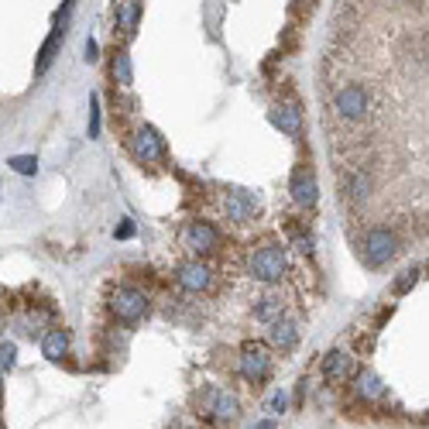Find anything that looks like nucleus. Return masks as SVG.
<instances>
[{"mask_svg":"<svg viewBox=\"0 0 429 429\" xmlns=\"http://www.w3.org/2000/svg\"><path fill=\"white\" fill-rule=\"evenodd\" d=\"M330 107L344 124H364L378 110V96L361 83H344L330 93Z\"/></svg>","mask_w":429,"mask_h":429,"instance_id":"nucleus-1","label":"nucleus"},{"mask_svg":"<svg viewBox=\"0 0 429 429\" xmlns=\"http://www.w3.org/2000/svg\"><path fill=\"white\" fill-rule=\"evenodd\" d=\"M398 254V234L392 227H368L361 237V261L368 268H385L392 258Z\"/></svg>","mask_w":429,"mask_h":429,"instance_id":"nucleus-2","label":"nucleus"},{"mask_svg":"<svg viewBox=\"0 0 429 429\" xmlns=\"http://www.w3.org/2000/svg\"><path fill=\"white\" fill-rule=\"evenodd\" d=\"M110 309H114V316L124 319V323H137L141 316H148L151 299L137 285H117L114 296H110Z\"/></svg>","mask_w":429,"mask_h":429,"instance_id":"nucleus-3","label":"nucleus"},{"mask_svg":"<svg viewBox=\"0 0 429 429\" xmlns=\"http://www.w3.org/2000/svg\"><path fill=\"white\" fill-rule=\"evenodd\" d=\"M285 268H289V261H285V251L278 244L261 247V251H254V258H251V275L261 278V282H278V278L285 275Z\"/></svg>","mask_w":429,"mask_h":429,"instance_id":"nucleus-4","label":"nucleus"},{"mask_svg":"<svg viewBox=\"0 0 429 429\" xmlns=\"http://www.w3.org/2000/svg\"><path fill=\"white\" fill-rule=\"evenodd\" d=\"M183 244L196 254H210V251H220V230L210 224V220H192L183 234Z\"/></svg>","mask_w":429,"mask_h":429,"instance_id":"nucleus-5","label":"nucleus"},{"mask_svg":"<svg viewBox=\"0 0 429 429\" xmlns=\"http://www.w3.org/2000/svg\"><path fill=\"white\" fill-rule=\"evenodd\" d=\"M131 151H134L137 162L151 165V162H162V158H165V141L158 137L155 127H141V131L131 137Z\"/></svg>","mask_w":429,"mask_h":429,"instance_id":"nucleus-6","label":"nucleus"},{"mask_svg":"<svg viewBox=\"0 0 429 429\" xmlns=\"http://www.w3.org/2000/svg\"><path fill=\"white\" fill-rule=\"evenodd\" d=\"M268 371H271L268 351L261 344H244V351H241V374H244L251 385H261L268 378Z\"/></svg>","mask_w":429,"mask_h":429,"instance_id":"nucleus-7","label":"nucleus"},{"mask_svg":"<svg viewBox=\"0 0 429 429\" xmlns=\"http://www.w3.org/2000/svg\"><path fill=\"white\" fill-rule=\"evenodd\" d=\"M203 409H206V416H213L217 423H234L237 412H241L237 398H234L230 392H224V388H210V392L203 395Z\"/></svg>","mask_w":429,"mask_h":429,"instance_id":"nucleus-8","label":"nucleus"},{"mask_svg":"<svg viewBox=\"0 0 429 429\" xmlns=\"http://www.w3.org/2000/svg\"><path fill=\"white\" fill-rule=\"evenodd\" d=\"M224 213H227V220H234V224H247V220L258 213V196L247 192V189H234V192H227V199H224Z\"/></svg>","mask_w":429,"mask_h":429,"instance_id":"nucleus-9","label":"nucleus"},{"mask_svg":"<svg viewBox=\"0 0 429 429\" xmlns=\"http://www.w3.org/2000/svg\"><path fill=\"white\" fill-rule=\"evenodd\" d=\"M176 282L183 285L185 292H203V289H210L213 271H210V264H203V261H185L183 268H179V275H176Z\"/></svg>","mask_w":429,"mask_h":429,"instance_id":"nucleus-10","label":"nucleus"},{"mask_svg":"<svg viewBox=\"0 0 429 429\" xmlns=\"http://www.w3.org/2000/svg\"><path fill=\"white\" fill-rule=\"evenodd\" d=\"M292 199L299 206H312L319 199V185H316V176L309 169H296L292 172Z\"/></svg>","mask_w":429,"mask_h":429,"instance_id":"nucleus-11","label":"nucleus"},{"mask_svg":"<svg viewBox=\"0 0 429 429\" xmlns=\"http://www.w3.org/2000/svg\"><path fill=\"white\" fill-rule=\"evenodd\" d=\"M351 374H354V361H351L347 354H340V351L326 354V361H323V378H326L330 385H344Z\"/></svg>","mask_w":429,"mask_h":429,"instance_id":"nucleus-12","label":"nucleus"},{"mask_svg":"<svg viewBox=\"0 0 429 429\" xmlns=\"http://www.w3.org/2000/svg\"><path fill=\"white\" fill-rule=\"evenodd\" d=\"M62 42H65V17L56 24V31L49 35V42L42 45V56H38V65H35V72H38V76H45V72H49V65L56 62V52H59Z\"/></svg>","mask_w":429,"mask_h":429,"instance_id":"nucleus-13","label":"nucleus"},{"mask_svg":"<svg viewBox=\"0 0 429 429\" xmlns=\"http://www.w3.org/2000/svg\"><path fill=\"white\" fill-rule=\"evenodd\" d=\"M65 351H69V333L56 326V330H49L45 337H42V354L49 358V361H62L65 358Z\"/></svg>","mask_w":429,"mask_h":429,"instance_id":"nucleus-14","label":"nucleus"},{"mask_svg":"<svg viewBox=\"0 0 429 429\" xmlns=\"http://www.w3.org/2000/svg\"><path fill=\"white\" fill-rule=\"evenodd\" d=\"M296 340H299V330H296V323H292V319H278V323H271V344H275V347L292 351V347H296Z\"/></svg>","mask_w":429,"mask_h":429,"instance_id":"nucleus-15","label":"nucleus"},{"mask_svg":"<svg viewBox=\"0 0 429 429\" xmlns=\"http://www.w3.org/2000/svg\"><path fill=\"white\" fill-rule=\"evenodd\" d=\"M254 316H258L261 323H278V319L285 316V299H282V296H264V299L254 306Z\"/></svg>","mask_w":429,"mask_h":429,"instance_id":"nucleus-16","label":"nucleus"},{"mask_svg":"<svg viewBox=\"0 0 429 429\" xmlns=\"http://www.w3.org/2000/svg\"><path fill=\"white\" fill-rule=\"evenodd\" d=\"M271 121H275V127H282V131L292 134V137L303 131V117H299L296 107H275V110H271Z\"/></svg>","mask_w":429,"mask_h":429,"instance_id":"nucleus-17","label":"nucleus"},{"mask_svg":"<svg viewBox=\"0 0 429 429\" xmlns=\"http://www.w3.org/2000/svg\"><path fill=\"white\" fill-rule=\"evenodd\" d=\"M141 17V0H117V24L124 28V35H134Z\"/></svg>","mask_w":429,"mask_h":429,"instance_id":"nucleus-18","label":"nucleus"},{"mask_svg":"<svg viewBox=\"0 0 429 429\" xmlns=\"http://www.w3.org/2000/svg\"><path fill=\"white\" fill-rule=\"evenodd\" d=\"M419 278H423V268H419V264H412V268H405V271H402V278L392 285V292H395V296H405V292H409Z\"/></svg>","mask_w":429,"mask_h":429,"instance_id":"nucleus-19","label":"nucleus"},{"mask_svg":"<svg viewBox=\"0 0 429 429\" xmlns=\"http://www.w3.org/2000/svg\"><path fill=\"white\" fill-rule=\"evenodd\" d=\"M358 392H361L364 398H378L385 388H381V381H378L371 371H361V374H358Z\"/></svg>","mask_w":429,"mask_h":429,"instance_id":"nucleus-20","label":"nucleus"},{"mask_svg":"<svg viewBox=\"0 0 429 429\" xmlns=\"http://www.w3.org/2000/svg\"><path fill=\"white\" fill-rule=\"evenodd\" d=\"M114 76H117L121 86H131V59H127V52H117V59H114Z\"/></svg>","mask_w":429,"mask_h":429,"instance_id":"nucleus-21","label":"nucleus"},{"mask_svg":"<svg viewBox=\"0 0 429 429\" xmlns=\"http://www.w3.org/2000/svg\"><path fill=\"white\" fill-rule=\"evenodd\" d=\"M10 169L21 172V176H35V172H38V162H35L31 155H17V158H10Z\"/></svg>","mask_w":429,"mask_h":429,"instance_id":"nucleus-22","label":"nucleus"},{"mask_svg":"<svg viewBox=\"0 0 429 429\" xmlns=\"http://www.w3.org/2000/svg\"><path fill=\"white\" fill-rule=\"evenodd\" d=\"M299 49V28L292 24V28H285V35H282V56H292Z\"/></svg>","mask_w":429,"mask_h":429,"instance_id":"nucleus-23","label":"nucleus"},{"mask_svg":"<svg viewBox=\"0 0 429 429\" xmlns=\"http://www.w3.org/2000/svg\"><path fill=\"white\" fill-rule=\"evenodd\" d=\"M289 10H292V17H296V21H306L309 14L316 10V0H292V7H289Z\"/></svg>","mask_w":429,"mask_h":429,"instance_id":"nucleus-24","label":"nucleus"},{"mask_svg":"<svg viewBox=\"0 0 429 429\" xmlns=\"http://www.w3.org/2000/svg\"><path fill=\"white\" fill-rule=\"evenodd\" d=\"M0 358H3V361H0V368H3V371H10V368H14V358H17L14 344H3V347H0Z\"/></svg>","mask_w":429,"mask_h":429,"instance_id":"nucleus-25","label":"nucleus"},{"mask_svg":"<svg viewBox=\"0 0 429 429\" xmlns=\"http://www.w3.org/2000/svg\"><path fill=\"white\" fill-rule=\"evenodd\" d=\"M100 134V114H96V103H93V117H90V137Z\"/></svg>","mask_w":429,"mask_h":429,"instance_id":"nucleus-26","label":"nucleus"},{"mask_svg":"<svg viewBox=\"0 0 429 429\" xmlns=\"http://www.w3.org/2000/svg\"><path fill=\"white\" fill-rule=\"evenodd\" d=\"M100 56H96V42H86V62H96Z\"/></svg>","mask_w":429,"mask_h":429,"instance_id":"nucleus-27","label":"nucleus"},{"mask_svg":"<svg viewBox=\"0 0 429 429\" xmlns=\"http://www.w3.org/2000/svg\"><path fill=\"white\" fill-rule=\"evenodd\" d=\"M282 409H285V395H275L271 398V412H282Z\"/></svg>","mask_w":429,"mask_h":429,"instance_id":"nucleus-28","label":"nucleus"},{"mask_svg":"<svg viewBox=\"0 0 429 429\" xmlns=\"http://www.w3.org/2000/svg\"><path fill=\"white\" fill-rule=\"evenodd\" d=\"M134 234V227L131 224H121V230H117V237H131Z\"/></svg>","mask_w":429,"mask_h":429,"instance_id":"nucleus-29","label":"nucleus"},{"mask_svg":"<svg viewBox=\"0 0 429 429\" xmlns=\"http://www.w3.org/2000/svg\"><path fill=\"white\" fill-rule=\"evenodd\" d=\"M254 429H275V423H271V419H264V423H258Z\"/></svg>","mask_w":429,"mask_h":429,"instance_id":"nucleus-30","label":"nucleus"}]
</instances>
